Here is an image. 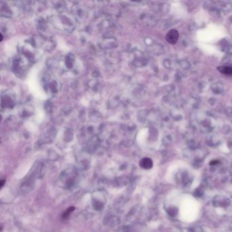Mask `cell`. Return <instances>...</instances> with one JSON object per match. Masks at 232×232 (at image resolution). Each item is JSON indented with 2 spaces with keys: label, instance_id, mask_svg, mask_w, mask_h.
Segmentation results:
<instances>
[{
  "label": "cell",
  "instance_id": "4",
  "mask_svg": "<svg viewBox=\"0 0 232 232\" xmlns=\"http://www.w3.org/2000/svg\"><path fill=\"white\" fill-rule=\"evenodd\" d=\"M74 210V207H71V208H68V209L67 210V211L65 212V213L64 214H63V218H66L68 216L69 214H70V213H71V212H72Z\"/></svg>",
  "mask_w": 232,
  "mask_h": 232
},
{
  "label": "cell",
  "instance_id": "2",
  "mask_svg": "<svg viewBox=\"0 0 232 232\" xmlns=\"http://www.w3.org/2000/svg\"><path fill=\"white\" fill-rule=\"evenodd\" d=\"M140 165L141 167L144 168V169L149 170L153 167V161L151 160L150 158L146 157V158H144V159H142L140 161Z\"/></svg>",
  "mask_w": 232,
  "mask_h": 232
},
{
  "label": "cell",
  "instance_id": "3",
  "mask_svg": "<svg viewBox=\"0 0 232 232\" xmlns=\"http://www.w3.org/2000/svg\"><path fill=\"white\" fill-rule=\"evenodd\" d=\"M218 70L222 74L225 75H232V67L230 66H221L218 67Z\"/></svg>",
  "mask_w": 232,
  "mask_h": 232
},
{
  "label": "cell",
  "instance_id": "5",
  "mask_svg": "<svg viewBox=\"0 0 232 232\" xmlns=\"http://www.w3.org/2000/svg\"><path fill=\"white\" fill-rule=\"evenodd\" d=\"M4 182H5V180H2L1 181V187H2L3 186H4Z\"/></svg>",
  "mask_w": 232,
  "mask_h": 232
},
{
  "label": "cell",
  "instance_id": "1",
  "mask_svg": "<svg viewBox=\"0 0 232 232\" xmlns=\"http://www.w3.org/2000/svg\"><path fill=\"white\" fill-rule=\"evenodd\" d=\"M179 38V32L176 29H171L167 33L166 36V41L171 44H175L178 42V40Z\"/></svg>",
  "mask_w": 232,
  "mask_h": 232
}]
</instances>
